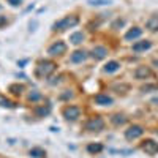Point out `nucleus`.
<instances>
[{"instance_id": "f257e3e1", "label": "nucleus", "mask_w": 158, "mask_h": 158, "mask_svg": "<svg viewBox=\"0 0 158 158\" xmlns=\"http://www.w3.org/2000/svg\"><path fill=\"white\" fill-rule=\"evenodd\" d=\"M54 70H56V63L54 62H48V60L40 62L38 67H36V76L38 77H46L51 73H54Z\"/></svg>"}, {"instance_id": "f03ea898", "label": "nucleus", "mask_w": 158, "mask_h": 158, "mask_svg": "<svg viewBox=\"0 0 158 158\" xmlns=\"http://www.w3.org/2000/svg\"><path fill=\"white\" fill-rule=\"evenodd\" d=\"M77 22H79L77 16H67V18H63L59 22L54 24V30H67V29H71V27H74Z\"/></svg>"}, {"instance_id": "7ed1b4c3", "label": "nucleus", "mask_w": 158, "mask_h": 158, "mask_svg": "<svg viewBox=\"0 0 158 158\" xmlns=\"http://www.w3.org/2000/svg\"><path fill=\"white\" fill-rule=\"evenodd\" d=\"M103 128H104V122L101 117H94L85 123V130L89 131H101Z\"/></svg>"}, {"instance_id": "20e7f679", "label": "nucleus", "mask_w": 158, "mask_h": 158, "mask_svg": "<svg viewBox=\"0 0 158 158\" xmlns=\"http://www.w3.org/2000/svg\"><path fill=\"white\" fill-rule=\"evenodd\" d=\"M141 149L146 152L147 155H155V153H158V142H155L152 139H147V141L142 142Z\"/></svg>"}, {"instance_id": "39448f33", "label": "nucleus", "mask_w": 158, "mask_h": 158, "mask_svg": "<svg viewBox=\"0 0 158 158\" xmlns=\"http://www.w3.org/2000/svg\"><path fill=\"white\" fill-rule=\"evenodd\" d=\"M65 51H67V44L63 41H57L52 46H49V49H48L51 56H62V54H65Z\"/></svg>"}, {"instance_id": "423d86ee", "label": "nucleus", "mask_w": 158, "mask_h": 158, "mask_svg": "<svg viewBox=\"0 0 158 158\" xmlns=\"http://www.w3.org/2000/svg\"><path fill=\"white\" fill-rule=\"evenodd\" d=\"M142 133H144L142 127H139V125H133V127H130V128L125 131V138L131 141V139H136V138L142 136Z\"/></svg>"}, {"instance_id": "0eeeda50", "label": "nucleus", "mask_w": 158, "mask_h": 158, "mask_svg": "<svg viewBox=\"0 0 158 158\" xmlns=\"http://www.w3.org/2000/svg\"><path fill=\"white\" fill-rule=\"evenodd\" d=\"M79 114H81V109H79L77 106H68L63 109V115L67 120H76V118L79 117Z\"/></svg>"}, {"instance_id": "6e6552de", "label": "nucleus", "mask_w": 158, "mask_h": 158, "mask_svg": "<svg viewBox=\"0 0 158 158\" xmlns=\"http://www.w3.org/2000/svg\"><path fill=\"white\" fill-rule=\"evenodd\" d=\"M95 103L101 104V106H111V104H112V98L108 97V95H104V94H98L95 97Z\"/></svg>"}, {"instance_id": "1a4fd4ad", "label": "nucleus", "mask_w": 158, "mask_h": 158, "mask_svg": "<svg viewBox=\"0 0 158 158\" xmlns=\"http://www.w3.org/2000/svg\"><path fill=\"white\" fill-rule=\"evenodd\" d=\"M92 56H94L95 59H98V60H101V59H104L108 56V49L103 48V46H97V48H94V51H92Z\"/></svg>"}, {"instance_id": "9d476101", "label": "nucleus", "mask_w": 158, "mask_h": 158, "mask_svg": "<svg viewBox=\"0 0 158 158\" xmlns=\"http://www.w3.org/2000/svg\"><path fill=\"white\" fill-rule=\"evenodd\" d=\"M152 48V43L149 41V40H146V41H138L133 44V51L135 52H141V51H147Z\"/></svg>"}, {"instance_id": "9b49d317", "label": "nucleus", "mask_w": 158, "mask_h": 158, "mask_svg": "<svg viewBox=\"0 0 158 158\" xmlns=\"http://www.w3.org/2000/svg\"><path fill=\"white\" fill-rule=\"evenodd\" d=\"M149 76H152V71H150L147 67H139V68L135 71V77H136V79H146V77H149Z\"/></svg>"}, {"instance_id": "f8f14e48", "label": "nucleus", "mask_w": 158, "mask_h": 158, "mask_svg": "<svg viewBox=\"0 0 158 158\" xmlns=\"http://www.w3.org/2000/svg\"><path fill=\"white\" fill-rule=\"evenodd\" d=\"M118 68H120V63H118L117 60H111V62H108L106 65H104L103 71H104V73H114V71H117Z\"/></svg>"}, {"instance_id": "ddd939ff", "label": "nucleus", "mask_w": 158, "mask_h": 158, "mask_svg": "<svg viewBox=\"0 0 158 158\" xmlns=\"http://www.w3.org/2000/svg\"><path fill=\"white\" fill-rule=\"evenodd\" d=\"M141 35H142V30H141V29H138V27H135V29H131V30H128V32L125 33V40L131 41V40H136V38H139Z\"/></svg>"}, {"instance_id": "4468645a", "label": "nucleus", "mask_w": 158, "mask_h": 158, "mask_svg": "<svg viewBox=\"0 0 158 158\" xmlns=\"http://www.w3.org/2000/svg\"><path fill=\"white\" fill-rule=\"evenodd\" d=\"M87 59V54L84 51H76V52H73V56H71V62L73 63H79V62H84Z\"/></svg>"}, {"instance_id": "2eb2a0df", "label": "nucleus", "mask_w": 158, "mask_h": 158, "mask_svg": "<svg viewBox=\"0 0 158 158\" xmlns=\"http://www.w3.org/2000/svg\"><path fill=\"white\" fill-rule=\"evenodd\" d=\"M146 27H147L150 32H156V30H158V16L149 18V21L146 22Z\"/></svg>"}, {"instance_id": "dca6fc26", "label": "nucleus", "mask_w": 158, "mask_h": 158, "mask_svg": "<svg viewBox=\"0 0 158 158\" xmlns=\"http://www.w3.org/2000/svg\"><path fill=\"white\" fill-rule=\"evenodd\" d=\"M70 41H71L73 44H81V43L84 41V33H81V32L73 33V35L70 36Z\"/></svg>"}, {"instance_id": "f3484780", "label": "nucleus", "mask_w": 158, "mask_h": 158, "mask_svg": "<svg viewBox=\"0 0 158 158\" xmlns=\"http://www.w3.org/2000/svg\"><path fill=\"white\" fill-rule=\"evenodd\" d=\"M111 122H112L114 125H123V123L127 122V117L122 115V114H115V115L111 117Z\"/></svg>"}, {"instance_id": "a211bd4d", "label": "nucleus", "mask_w": 158, "mask_h": 158, "mask_svg": "<svg viewBox=\"0 0 158 158\" xmlns=\"http://www.w3.org/2000/svg\"><path fill=\"white\" fill-rule=\"evenodd\" d=\"M30 155H32L33 158H43V156L46 155V152H44L43 149H38V147H35V149H32V150H30Z\"/></svg>"}, {"instance_id": "6ab92c4d", "label": "nucleus", "mask_w": 158, "mask_h": 158, "mask_svg": "<svg viewBox=\"0 0 158 158\" xmlns=\"http://www.w3.org/2000/svg\"><path fill=\"white\" fill-rule=\"evenodd\" d=\"M87 150L90 153H98V152L103 150V146L101 144H90V146H87Z\"/></svg>"}, {"instance_id": "aec40b11", "label": "nucleus", "mask_w": 158, "mask_h": 158, "mask_svg": "<svg viewBox=\"0 0 158 158\" xmlns=\"http://www.w3.org/2000/svg\"><path fill=\"white\" fill-rule=\"evenodd\" d=\"M112 2V0H89V3L90 5H94V6H101V5H109Z\"/></svg>"}, {"instance_id": "412c9836", "label": "nucleus", "mask_w": 158, "mask_h": 158, "mask_svg": "<svg viewBox=\"0 0 158 158\" xmlns=\"http://www.w3.org/2000/svg\"><path fill=\"white\" fill-rule=\"evenodd\" d=\"M0 106H3V108H13L15 104H13L8 98H5V97H2L0 95Z\"/></svg>"}, {"instance_id": "4be33fe9", "label": "nucleus", "mask_w": 158, "mask_h": 158, "mask_svg": "<svg viewBox=\"0 0 158 158\" xmlns=\"http://www.w3.org/2000/svg\"><path fill=\"white\" fill-rule=\"evenodd\" d=\"M49 111H51V108H49V106H46V108L43 106V108H38V109H36V114L43 117V115H46V114H49Z\"/></svg>"}, {"instance_id": "5701e85b", "label": "nucleus", "mask_w": 158, "mask_h": 158, "mask_svg": "<svg viewBox=\"0 0 158 158\" xmlns=\"http://www.w3.org/2000/svg\"><path fill=\"white\" fill-rule=\"evenodd\" d=\"M40 98H41V95L36 94V92H33V94L29 95V100H30V101H36V100H40Z\"/></svg>"}, {"instance_id": "b1692460", "label": "nucleus", "mask_w": 158, "mask_h": 158, "mask_svg": "<svg viewBox=\"0 0 158 158\" xmlns=\"http://www.w3.org/2000/svg\"><path fill=\"white\" fill-rule=\"evenodd\" d=\"M21 2H22V0H8V3H11L13 6H18V5H21Z\"/></svg>"}, {"instance_id": "393cba45", "label": "nucleus", "mask_w": 158, "mask_h": 158, "mask_svg": "<svg viewBox=\"0 0 158 158\" xmlns=\"http://www.w3.org/2000/svg\"><path fill=\"white\" fill-rule=\"evenodd\" d=\"M3 24H6V18L5 16H0V25H3Z\"/></svg>"}, {"instance_id": "a878e982", "label": "nucleus", "mask_w": 158, "mask_h": 158, "mask_svg": "<svg viewBox=\"0 0 158 158\" xmlns=\"http://www.w3.org/2000/svg\"><path fill=\"white\" fill-rule=\"evenodd\" d=\"M153 63H155L156 67H158V59H153Z\"/></svg>"}, {"instance_id": "bb28decb", "label": "nucleus", "mask_w": 158, "mask_h": 158, "mask_svg": "<svg viewBox=\"0 0 158 158\" xmlns=\"http://www.w3.org/2000/svg\"><path fill=\"white\" fill-rule=\"evenodd\" d=\"M0 10H2V5H0Z\"/></svg>"}]
</instances>
